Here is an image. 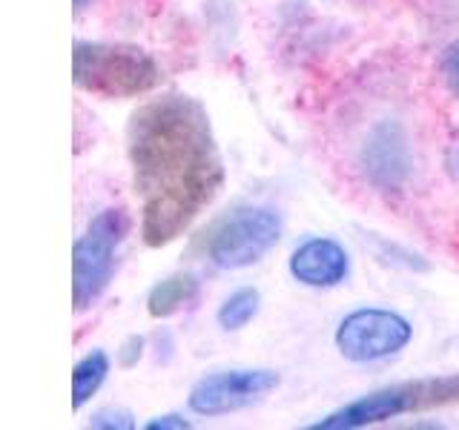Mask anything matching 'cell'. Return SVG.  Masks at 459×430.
<instances>
[{
    "mask_svg": "<svg viewBox=\"0 0 459 430\" xmlns=\"http://www.w3.org/2000/svg\"><path fill=\"white\" fill-rule=\"evenodd\" d=\"M255 313H258V290H253V287H244V290H236L221 305L219 324L227 327V330H238V327L247 324Z\"/></svg>",
    "mask_w": 459,
    "mask_h": 430,
    "instance_id": "obj_11",
    "label": "cell"
},
{
    "mask_svg": "<svg viewBox=\"0 0 459 430\" xmlns=\"http://www.w3.org/2000/svg\"><path fill=\"white\" fill-rule=\"evenodd\" d=\"M413 336L408 319L394 310L365 307L344 315L336 330V348L351 362H379L399 353Z\"/></svg>",
    "mask_w": 459,
    "mask_h": 430,
    "instance_id": "obj_6",
    "label": "cell"
},
{
    "mask_svg": "<svg viewBox=\"0 0 459 430\" xmlns=\"http://www.w3.org/2000/svg\"><path fill=\"white\" fill-rule=\"evenodd\" d=\"M150 430H158V427H190V422L186 419H181V416H161V419H152L150 425H147Z\"/></svg>",
    "mask_w": 459,
    "mask_h": 430,
    "instance_id": "obj_14",
    "label": "cell"
},
{
    "mask_svg": "<svg viewBox=\"0 0 459 430\" xmlns=\"http://www.w3.org/2000/svg\"><path fill=\"white\" fill-rule=\"evenodd\" d=\"M459 401V376H439V379H416L402 382L394 387H382L362 399L351 401L342 410L325 416L316 422V430H348V427H365L385 419H396L405 413H422L430 408L456 405Z\"/></svg>",
    "mask_w": 459,
    "mask_h": 430,
    "instance_id": "obj_3",
    "label": "cell"
},
{
    "mask_svg": "<svg viewBox=\"0 0 459 430\" xmlns=\"http://www.w3.org/2000/svg\"><path fill=\"white\" fill-rule=\"evenodd\" d=\"M72 75L81 90L100 98H135L158 86L161 69L147 52L109 43H78Z\"/></svg>",
    "mask_w": 459,
    "mask_h": 430,
    "instance_id": "obj_2",
    "label": "cell"
},
{
    "mask_svg": "<svg viewBox=\"0 0 459 430\" xmlns=\"http://www.w3.org/2000/svg\"><path fill=\"white\" fill-rule=\"evenodd\" d=\"M109 373V358L107 353H90L83 356L81 362L75 365V370H72V405L75 408H83L86 401H90L95 396V391L100 384H104Z\"/></svg>",
    "mask_w": 459,
    "mask_h": 430,
    "instance_id": "obj_10",
    "label": "cell"
},
{
    "mask_svg": "<svg viewBox=\"0 0 459 430\" xmlns=\"http://www.w3.org/2000/svg\"><path fill=\"white\" fill-rule=\"evenodd\" d=\"M445 78H448L454 92L459 95V43H454L451 52L445 55Z\"/></svg>",
    "mask_w": 459,
    "mask_h": 430,
    "instance_id": "obj_13",
    "label": "cell"
},
{
    "mask_svg": "<svg viewBox=\"0 0 459 430\" xmlns=\"http://www.w3.org/2000/svg\"><path fill=\"white\" fill-rule=\"evenodd\" d=\"M348 267V253L333 238H310L290 255V272L307 287H336Z\"/></svg>",
    "mask_w": 459,
    "mask_h": 430,
    "instance_id": "obj_8",
    "label": "cell"
},
{
    "mask_svg": "<svg viewBox=\"0 0 459 430\" xmlns=\"http://www.w3.org/2000/svg\"><path fill=\"white\" fill-rule=\"evenodd\" d=\"M279 387L273 370H224L201 379L190 393V408L201 416H224L241 410Z\"/></svg>",
    "mask_w": 459,
    "mask_h": 430,
    "instance_id": "obj_7",
    "label": "cell"
},
{
    "mask_svg": "<svg viewBox=\"0 0 459 430\" xmlns=\"http://www.w3.org/2000/svg\"><path fill=\"white\" fill-rule=\"evenodd\" d=\"M129 161L150 247L178 238L215 198L224 178L207 112L181 95L158 98L133 115Z\"/></svg>",
    "mask_w": 459,
    "mask_h": 430,
    "instance_id": "obj_1",
    "label": "cell"
},
{
    "mask_svg": "<svg viewBox=\"0 0 459 430\" xmlns=\"http://www.w3.org/2000/svg\"><path fill=\"white\" fill-rule=\"evenodd\" d=\"M198 293V281L190 272H176V276L164 279L161 284L152 287L150 293V313L155 319H164V315L178 313L184 305H190Z\"/></svg>",
    "mask_w": 459,
    "mask_h": 430,
    "instance_id": "obj_9",
    "label": "cell"
},
{
    "mask_svg": "<svg viewBox=\"0 0 459 430\" xmlns=\"http://www.w3.org/2000/svg\"><path fill=\"white\" fill-rule=\"evenodd\" d=\"M129 233V215L118 207L98 212L72 253V298L75 310H86L107 290L115 272L118 247Z\"/></svg>",
    "mask_w": 459,
    "mask_h": 430,
    "instance_id": "obj_4",
    "label": "cell"
},
{
    "mask_svg": "<svg viewBox=\"0 0 459 430\" xmlns=\"http://www.w3.org/2000/svg\"><path fill=\"white\" fill-rule=\"evenodd\" d=\"M281 236V219L276 210L244 207L212 229L207 244L210 258L224 270L255 264L264 253L276 247Z\"/></svg>",
    "mask_w": 459,
    "mask_h": 430,
    "instance_id": "obj_5",
    "label": "cell"
},
{
    "mask_svg": "<svg viewBox=\"0 0 459 430\" xmlns=\"http://www.w3.org/2000/svg\"><path fill=\"white\" fill-rule=\"evenodd\" d=\"M92 427H118V430H126V427H133V419H129V413H124V410H100L92 419Z\"/></svg>",
    "mask_w": 459,
    "mask_h": 430,
    "instance_id": "obj_12",
    "label": "cell"
}]
</instances>
